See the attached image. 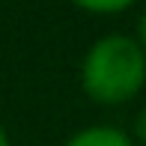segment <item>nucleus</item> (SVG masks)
Here are the masks:
<instances>
[{"label": "nucleus", "mask_w": 146, "mask_h": 146, "mask_svg": "<svg viewBox=\"0 0 146 146\" xmlns=\"http://www.w3.org/2000/svg\"><path fill=\"white\" fill-rule=\"evenodd\" d=\"M72 3L87 9V12H122V9H128L134 0H72Z\"/></svg>", "instance_id": "3"}, {"label": "nucleus", "mask_w": 146, "mask_h": 146, "mask_svg": "<svg viewBox=\"0 0 146 146\" xmlns=\"http://www.w3.org/2000/svg\"><path fill=\"white\" fill-rule=\"evenodd\" d=\"M0 146H12V140H9V134H6L3 125H0Z\"/></svg>", "instance_id": "6"}, {"label": "nucleus", "mask_w": 146, "mask_h": 146, "mask_svg": "<svg viewBox=\"0 0 146 146\" xmlns=\"http://www.w3.org/2000/svg\"><path fill=\"white\" fill-rule=\"evenodd\" d=\"M134 137L140 143H146V108L137 113V119H134Z\"/></svg>", "instance_id": "4"}, {"label": "nucleus", "mask_w": 146, "mask_h": 146, "mask_svg": "<svg viewBox=\"0 0 146 146\" xmlns=\"http://www.w3.org/2000/svg\"><path fill=\"white\" fill-rule=\"evenodd\" d=\"M146 84V54L137 39L108 33L96 39L81 60V87L92 102L122 104Z\"/></svg>", "instance_id": "1"}, {"label": "nucleus", "mask_w": 146, "mask_h": 146, "mask_svg": "<svg viewBox=\"0 0 146 146\" xmlns=\"http://www.w3.org/2000/svg\"><path fill=\"white\" fill-rule=\"evenodd\" d=\"M137 36H140V48H143V54H146V12L140 15V21H137Z\"/></svg>", "instance_id": "5"}, {"label": "nucleus", "mask_w": 146, "mask_h": 146, "mask_svg": "<svg viewBox=\"0 0 146 146\" xmlns=\"http://www.w3.org/2000/svg\"><path fill=\"white\" fill-rule=\"evenodd\" d=\"M63 146H134V140L116 125H87L75 131Z\"/></svg>", "instance_id": "2"}]
</instances>
